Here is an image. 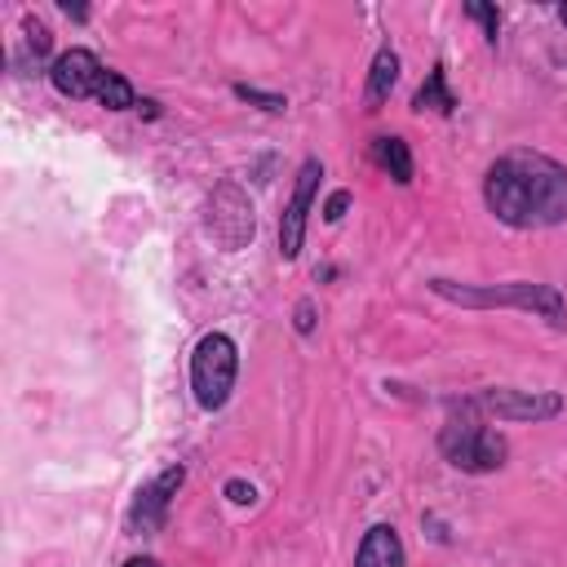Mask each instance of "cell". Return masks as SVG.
<instances>
[{
  "label": "cell",
  "mask_w": 567,
  "mask_h": 567,
  "mask_svg": "<svg viewBox=\"0 0 567 567\" xmlns=\"http://www.w3.org/2000/svg\"><path fill=\"white\" fill-rule=\"evenodd\" d=\"M487 208L518 230L567 221V168L540 151H509L487 168Z\"/></svg>",
  "instance_id": "obj_1"
},
{
  "label": "cell",
  "mask_w": 567,
  "mask_h": 567,
  "mask_svg": "<svg viewBox=\"0 0 567 567\" xmlns=\"http://www.w3.org/2000/svg\"><path fill=\"white\" fill-rule=\"evenodd\" d=\"M439 297L456 301V306H514V310H532V315H545L549 323H567V310H563V292L549 288V284H483V288H470V284H452V279H434L430 284Z\"/></svg>",
  "instance_id": "obj_2"
},
{
  "label": "cell",
  "mask_w": 567,
  "mask_h": 567,
  "mask_svg": "<svg viewBox=\"0 0 567 567\" xmlns=\"http://www.w3.org/2000/svg\"><path fill=\"white\" fill-rule=\"evenodd\" d=\"M235 368H239V350L226 332H208L199 337L195 354H190V390L199 399V408H221L235 390Z\"/></svg>",
  "instance_id": "obj_3"
},
{
  "label": "cell",
  "mask_w": 567,
  "mask_h": 567,
  "mask_svg": "<svg viewBox=\"0 0 567 567\" xmlns=\"http://www.w3.org/2000/svg\"><path fill=\"white\" fill-rule=\"evenodd\" d=\"M443 456L456 465V470H470V474H483V470H496L505 461V439L496 430H487L483 421H447L443 425Z\"/></svg>",
  "instance_id": "obj_4"
},
{
  "label": "cell",
  "mask_w": 567,
  "mask_h": 567,
  "mask_svg": "<svg viewBox=\"0 0 567 567\" xmlns=\"http://www.w3.org/2000/svg\"><path fill=\"white\" fill-rule=\"evenodd\" d=\"M474 403L483 412H496V421H545L563 412L558 394H532V390H483Z\"/></svg>",
  "instance_id": "obj_5"
},
{
  "label": "cell",
  "mask_w": 567,
  "mask_h": 567,
  "mask_svg": "<svg viewBox=\"0 0 567 567\" xmlns=\"http://www.w3.org/2000/svg\"><path fill=\"white\" fill-rule=\"evenodd\" d=\"M182 478H186V470H182V465H168L155 483H146V487L137 492V501H133V509H128V532H133V536L159 532V523H164V514H168V501H173V492L182 487Z\"/></svg>",
  "instance_id": "obj_6"
},
{
  "label": "cell",
  "mask_w": 567,
  "mask_h": 567,
  "mask_svg": "<svg viewBox=\"0 0 567 567\" xmlns=\"http://www.w3.org/2000/svg\"><path fill=\"white\" fill-rule=\"evenodd\" d=\"M323 168L319 159H306L301 173H297V186H292V199H288V213L279 221V252L284 257H297L301 252V235H306V213H310V199H315V186H319Z\"/></svg>",
  "instance_id": "obj_7"
},
{
  "label": "cell",
  "mask_w": 567,
  "mask_h": 567,
  "mask_svg": "<svg viewBox=\"0 0 567 567\" xmlns=\"http://www.w3.org/2000/svg\"><path fill=\"white\" fill-rule=\"evenodd\" d=\"M102 75H106V66H102L89 49H66V53L49 66L53 89H58V93H66V97H97Z\"/></svg>",
  "instance_id": "obj_8"
},
{
  "label": "cell",
  "mask_w": 567,
  "mask_h": 567,
  "mask_svg": "<svg viewBox=\"0 0 567 567\" xmlns=\"http://www.w3.org/2000/svg\"><path fill=\"white\" fill-rule=\"evenodd\" d=\"M354 567H403V545H399V532H394V527H385V523L368 527V536H363V545H359Z\"/></svg>",
  "instance_id": "obj_9"
},
{
  "label": "cell",
  "mask_w": 567,
  "mask_h": 567,
  "mask_svg": "<svg viewBox=\"0 0 567 567\" xmlns=\"http://www.w3.org/2000/svg\"><path fill=\"white\" fill-rule=\"evenodd\" d=\"M394 80H399V53H394V49H381V53L372 58V75H368V93H363L368 111H377V106L390 97Z\"/></svg>",
  "instance_id": "obj_10"
},
{
  "label": "cell",
  "mask_w": 567,
  "mask_h": 567,
  "mask_svg": "<svg viewBox=\"0 0 567 567\" xmlns=\"http://www.w3.org/2000/svg\"><path fill=\"white\" fill-rule=\"evenodd\" d=\"M372 159H377L399 186L412 182V155H408V142H403V137H377V142H372Z\"/></svg>",
  "instance_id": "obj_11"
},
{
  "label": "cell",
  "mask_w": 567,
  "mask_h": 567,
  "mask_svg": "<svg viewBox=\"0 0 567 567\" xmlns=\"http://www.w3.org/2000/svg\"><path fill=\"white\" fill-rule=\"evenodd\" d=\"M412 106H416V111H439V115H447V111L456 106V97H452L447 84H443V66H434V71L425 75V84L416 89Z\"/></svg>",
  "instance_id": "obj_12"
},
{
  "label": "cell",
  "mask_w": 567,
  "mask_h": 567,
  "mask_svg": "<svg viewBox=\"0 0 567 567\" xmlns=\"http://www.w3.org/2000/svg\"><path fill=\"white\" fill-rule=\"evenodd\" d=\"M97 102H102L106 111H124V106H133V84H128L124 75L106 71L102 84H97Z\"/></svg>",
  "instance_id": "obj_13"
},
{
  "label": "cell",
  "mask_w": 567,
  "mask_h": 567,
  "mask_svg": "<svg viewBox=\"0 0 567 567\" xmlns=\"http://www.w3.org/2000/svg\"><path fill=\"white\" fill-rule=\"evenodd\" d=\"M22 31H27V49H31L35 58H44V53H49V27H44L40 18H27Z\"/></svg>",
  "instance_id": "obj_14"
},
{
  "label": "cell",
  "mask_w": 567,
  "mask_h": 567,
  "mask_svg": "<svg viewBox=\"0 0 567 567\" xmlns=\"http://www.w3.org/2000/svg\"><path fill=\"white\" fill-rule=\"evenodd\" d=\"M465 13H470V18H478V22H483V31H487V40L496 44V31H501V18H496V9L474 0V4H465Z\"/></svg>",
  "instance_id": "obj_15"
},
{
  "label": "cell",
  "mask_w": 567,
  "mask_h": 567,
  "mask_svg": "<svg viewBox=\"0 0 567 567\" xmlns=\"http://www.w3.org/2000/svg\"><path fill=\"white\" fill-rule=\"evenodd\" d=\"M235 93L248 97V102H261V111H284V97H275V93H257V89H248V84H239Z\"/></svg>",
  "instance_id": "obj_16"
},
{
  "label": "cell",
  "mask_w": 567,
  "mask_h": 567,
  "mask_svg": "<svg viewBox=\"0 0 567 567\" xmlns=\"http://www.w3.org/2000/svg\"><path fill=\"white\" fill-rule=\"evenodd\" d=\"M346 204H350V190H332V195H328V204H323V217H328V221H341Z\"/></svg>",
  "instance_id": "obj_17"
},
{
  "label": "cell",
  "mask_w": 567,
  "mask_h": 567,
  "mask_svg": "<svg viewBox=\"0 0 567 567\" xmlns=\"http://www.w3.org/2000/svg\"><path fill=\"white\" fill-rule=\"evenodd\" d=\"M226 496H230V501H239V505H248V501H252V487H248V483H239V478H230V483H226Z\"/></svg>",
  "instance_id": "obj_18"
},
{
  "label": "cell",
  "mask_w": 567,
  "mask_h": 567,
  "mask_svg": "<svg viewBox=\"0 0 567 567\" xmlns=\"http://www.w3.org/2000/svg\"><path fill=\"white\" fill-rule=\"evenodd\" d=\"M310 315H315V306H310V301H301V306H297V332H310V328H315V319H310Z\"/></svg>",
  "instance_id": "obj_19"
},
{
  "label": "cell",
  "mask_w": 567,
  "mask_h": 567,
  "mask_svg": "<svg viewBox=\"0 0 567 567\" xmlns=\"http://www.w3.org/2000/svg\"><path fill=\"white\" fill-rule=\"evenodd\" d=\"M124 567H159V563H155V558H128Z\"/></svg>",
  "instance_id": "obj_20"
},
{
  "label": "cell",
  "mask_w": 567,
  "mask_h": 567,
  "mask_svg": "<svg viewBox=\"0 0 567 567\" xmlns=\"http://www.w3.org/2000/svg\"><path fill=\"white\" fill-rule=\"evenodd\" d=\"M563 22H567V4H563Z\"/></svg>",
  "instance_id": "obj_21"
}]
</instances>
